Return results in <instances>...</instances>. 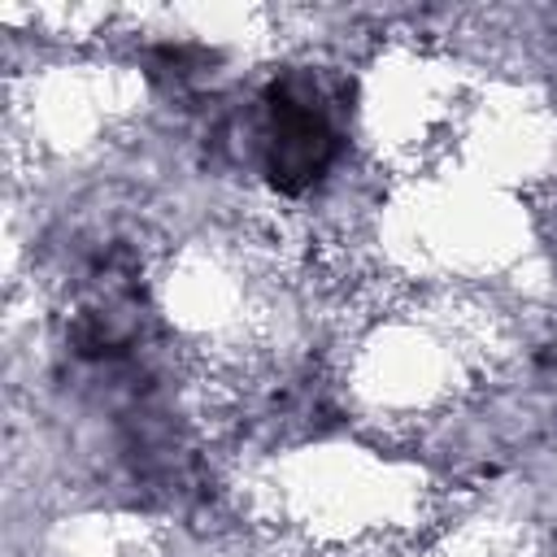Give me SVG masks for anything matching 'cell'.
Here are the masks:
<instances>
[{
  "instance_id": "obj_1",
  "label": "cell",
  "mask_w": 557,
  "mask_h": 557,
  "mask_svg": "<svg viewBox=\"0 0 557 557\" xmlns=\"http://www.w3.org/2000/svg\"><path fill=\"white\" fill-rule=\"evenodd\" d=\"M383 244L426 283H479L527 248V218L487 178L435 174L392 205Z\"/></svg>"
},
{
  "instance_id": "obj_4",
  "label": "cell",
  "mask_w": 557,
  "mask_h": 557,
  "mask_svg": "<svg viewBox=\"0 0 557 557\" xmlns=\"http://www.w3.org/2000/svg\"><path fill=\"white\" fill-rule=\"evenodd\" d=\"M431 557H535V535L522 518H470L440 540Z\"/></svg>"
},
{
  "instance_id": "obj_3",
  "label": "cell",
  "mask_w": 557,
  "mask_h": 557,
  "mask_svg": "<svg viewBox=\"0 0 557 557\" xmlns=\"http://www.w3.org/2000/svg\"><path fill=\"white\" fill-rule=\"evenodd\" d=\"M466 104L470 96L453 65L422 52H392L366 78L361 122L383 157L418 161L457 144Z\"/></svg>"
},
{
  "instance_id": "obj_2",
  "label": "cell",
  "mask_w": 557,
  "mask_h": 557,
  "mask_svg": "<svg viewBox=\"0 0 557 557\" xmlns=\"http://www.w3.org/2000/svg\"><path fill=\"white\" fill-rule=\"evenodd\" d=\"M270 509L322 544H357L422 513V483L370 448L322 444L283 457L265 483Z\"/></svg>"
}]
</instances>
